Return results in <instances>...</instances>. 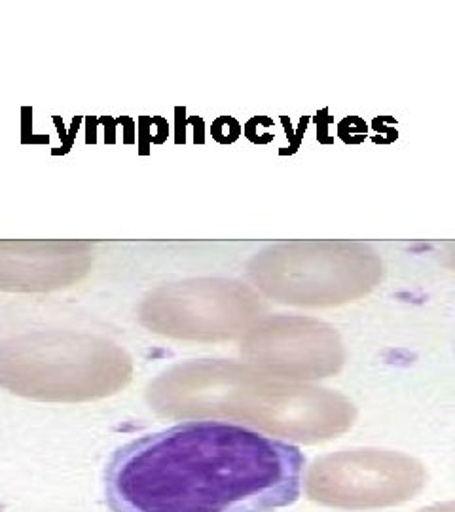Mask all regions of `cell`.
Masks as SVG:
<instances>
[{
    "label": "cell",
    "instance_id": "5b68a950",
    "mask_svg": "<svg viewBox=\"0 0 455 512\" xmlns=\"http://www.w3.org/2000/svg\"><path fill=\"white\" fill-rule=\"evenodd\" d=\"M264 306L247 285L228 279H192L164 285L146 296L139 321L179 340H226L247 329Z\"/></svg>",
    "mask_w": 455,
    "mask_h": 512
},
{
    "label": "cell",
    "instance_id": "277c9868",
    "mask_svg": "<svg viewBox=\"0 0 455 512\" xmlns=\"http://www.w3.org/2000/svg\"><path fill=\"white\" fill-rule=\"evenodd\" d=\"M249 274L277 302L332 306L368 293L382 275V262L364 243L291 241L260 251Z\"/></svg>",
    "mask_w": 455,
    "mask_h": 512
},
{
    "label": "cell",
    "instance_id": "ba28073f",
    "mask_svg": "<svg viewBox=\"0 0 455 512\" xmlns=\"http://www.w3.org/2000/svg\"><path fill=\"white\" fill-rule=\"evenodd\" d=\"M448 262H450V266H454L455 268V243H452L450 247H448Z\"/></svg>",
    "mask_w": 455,
    "mask_h": 512
},
{
    "label": "cell",
    "instance_id": "3957f363",
    "mask_svg": "<svg viewBox=\"0 0 455 512\" xmlns=\"http://www.w3.org/2000/svg\"><path fill=\"white\" fill-rule=\"evenodd\" d=\"M133 378L126 349L107 338L48 330L0 342V387L44 403H86L122 391Z\"/></svg>",
    "mask_w": 455,
    "mask_h": 512
},
{
    "label": "cell",
    "instance_id": "52a82bcc",
    "mask_svg": "<svg viewBox=\"0 0 455 512\" xmlns=\"http://www.w3.org/2000/svg\"><path fill=\"white\" fill-rule=\"evenodd\" d=\"M88 241H0V291L50 293L90 272Z\"/></svg>",
    "mask_w": 455,
    "mask_h": 512
},
{
    "label": "cell",
    "instance_id": "7a4b0ae2",
    "mask_svg": "<svg viewBox=\"0 0 455 512\" xmlns=\"http://www.w3.org/2000/svg\"><path fill=\"white\" fill-rule=\"evenodd\" d=\"M148 403L167 418L222 416L249 421L294 439H319V427L346 425L351 406L332 393L292 384L289 378L226 361L173 366L148 387Z\"/></svg>",
    "mask_w": 455,
    "mask_h": 512
},
{
    "label": "cell",
    "instance_id": "6da1fadb",
    "mask_svg": "<svg viewBox=\"0 0 455 512\" xmlns=\"http://www.w3.org/2000/svg\"><path fill=\"white\" fill-rule=\"evenodd\" d=\"M306 459L281 440L190 421L120 446L105 467L112 512H273L302 490Z\"/></svg>",
    "mask_w": 455,
    "mask_h": 512
},
{
    "label": "cell",
    "instance_id": "8992f818",
    "mask_svg": "<svg viewBox=\"0 0 455 512\" xmlns=\"http://www.w3.org/2000/svg\"><path fill=\"white\" fill-rule=\"evenodd\" d=\"M243 351L283 378H317L340 363L336 336L319 323L279 317L247 336Z\"/></svg>",
    "mask_w": 455,
    "mask_h": 512
}]
</instances>
